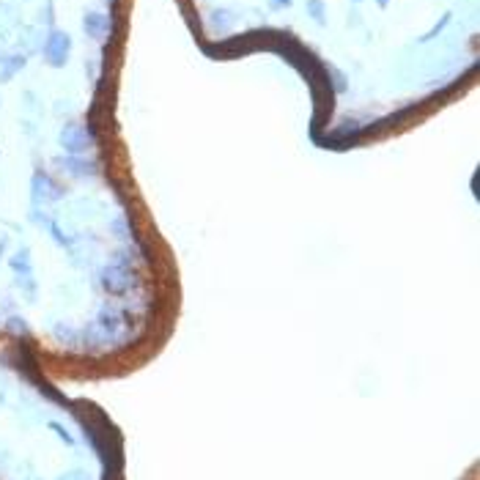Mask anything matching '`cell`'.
I'll use <instances>...</instances> for the list:
<instances>
[{"label":"cell","mask_w":480,"mask_h":480,"mask_svg":"<svg viewBox=\"0 0 480 480\" xmlns=\"http://www.w3.org/2000/svg\"><path fill=\"white\" fill-rule=\"evenodd\" d=\"M55 165L63 168L66 173L75 176V178H91V176L99 173V162L88 160L83 154H61V157H55Z\"/></svg>","instance_id":"5"},{"label":"cell","mask_w":480,"mask_h":480,"mask_svg":"<svg viewBox=\"0 0 480 480\" xmlns=\"http://www.w3.org/2000/svg\"><path fill=\"white\" fill-rule=\"evenodd\" d=\"M49 431H55V434L61 437V442H63V444L75 447V437H72V434H69V431H66V428H63L61 423H49Z\"/></svg>","instance_id":"11"},{"label":"cell","mask_w":480,"mask_h":480,"mask_svg":"<svg viewBox=\"0 0 480 480\" xmlns=\"http://www.w3.org/2000/svg\"><path fill=\"white\" fill-rule=\"evenodd\" d=\"M376 3H379V8H387L390 6V0H376Z\"/></svg>","instance_id":"14"},{"label":"cell","mask_w":480,"mask_h":480,"mask_svg":"<svg viewBox=\"0 0 480 480\" xmlns=\"http://www.w3.org/2000/svg\"><path fill=\"white\" fill-rule=\"evenodd\" d=\"M305 8L318 25H327V3H324V0H307Z\"/></svg>","instance_id":"8"},{"label":"cell","mask_w":480,"mask_h":480,"mask_svg":"<svg viewBox=\"0 0 480 480\" xmlns=\"http://www.w3.org/2000/svg\"><path fill=\"white\" fill-rule=\"evenodd\" d=\"M31 198H33L36 206L39 203H55V201L63 198V187L52 176L44 173L42 168H39L36 173L31 176Z\"/></svg>","instance_id":"4"},{"label":"cell","mask_w":480,"mask_h":480,"mask_svg":"<svg viewBox=\"0 0 480 480\" xmlns=\"http://www.w3.org/2000/svg\"><path fill=\"white\" fill-rule=\"evenodd\" d=\"M58 143L66 154H86L96 146V130L93 127H80V124H66L58 134Z\"/></svg>","instance_id":"2"},{"label":"cell","mask_w":480,"mask_h":480,"mask_svg":"<svg viewBox=\"0 0 480 480\" xmlns=\"http://www.w3.org/2000/svg\"><path fill=\"white\" fill-rule=\"evenodd\" d=\"M83 31H86L88 39L102 42L110 33V17L102 14V11H86L83 14Z\"/></svg>","instance_id":"6"},{"label":"cell","mask_w":480,"mask_h":480,"mask_svg":"<svg viewBox=\"0 0 480 480\" xmlns=\"http://www.w3.org/2000/svg\"><path fill=\"white\" fill-rule=\"evenodd\" d=\"M55 480H91L86 475V472H83V470H69V472H63V475H58V478Z\"/></svg>","instance_id":"12"},{"label":"cell","mask_w":480,"mask_h":480,"mask_svg":"<svg viewBox=\"0 0 480 480\" xmlns=\"http://www.w3.org/2000/svg\"><path fill=\"white\" fill-rule=\"evenodd\" d=\"M42 55L52 69L66 66V61L72 55V36L66 31H49V36H47V42L42 47Z\"/></svg>","instance_id":"3"},{"label":"cell","mask_w":480,"mask_h":480,"mask_svg":"<svg viewBox=\"0 0 480 480\" xmlns=\"http://www.w3.org/2000/svg\"><path fill=\"white\" fill-rule=\"evenodd\" d=\"M266 6H269L272 11H283V8H291L294 0H266Z\"/></svg>","instance_id":"13"},{"label":"cell","mask_w":480,"mask_h":480,"mask_svg":"<svg viewBox=\"0 0 480 480\" xmlns=\"http://www.w3.org/2000/svg\"><path fill=\"white\" fill-rule=\"evenodd\" d=\"M22 66H25V55H11V58H6V69L0 72V83H8Z\"/></svg>","instance_id":"7"},{"label":"cell","mask_w":480,"mask_h":480,"mask_svg":"<svg viewBox=\"0 0 480 480\" xmlns=\"http://www.w3.org/2000/svg\"><path fill=\"white\" fill-rule=\"evenodd\" d=\"M6 330H8L11 335H20V338H28V335H31V324L22 321V318H17V316H11V318L6 321Z\"/></svg>","instance_id":"10"},{"label":"cell","mask_w":480,"mask_h":480,"mask_svg":"<svg viewBox=\"0 0 480 480\" xmlns=\"http://www.w3.org/2000/svg\"><path fill=\"white\" fill-rule=\"evenodd\" d=\"M99 283H102V291L110 294V297H127L130 291H134V266L132 261L118 253L116 258H110V263L102 266L99 272Z\"/></svg>","instance_id":"1"},{"label":"cell","mask_w":480,"mask_h":480,"mask_svg":"<svg viewBox=\"0 0 480 480\" xmlns=\"http://www.w3.org/2000/svg\"><path fill=\"white\" fill-rule=\"evenodd\" d=\"M450 20H453V11H444V14L437 20V25H434L428 33H423V36H420V42H431V39H437L439 33H442V31L450 25Z\"/></svg>","instance_id":"9"},{"label":"cell","mask_w":480,"mask_h":480,"mask_svg":"<svg viewBox=\"0 0 480 480\" xmlns=\"http://www.w3.org/2000/svg\"><path fill=\"white\" fill-rule=\"evenodd\" d=\"M354 3H362V0H354Z\"/></svg>","instance_id":"15"}]
</instances>
